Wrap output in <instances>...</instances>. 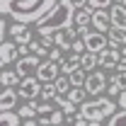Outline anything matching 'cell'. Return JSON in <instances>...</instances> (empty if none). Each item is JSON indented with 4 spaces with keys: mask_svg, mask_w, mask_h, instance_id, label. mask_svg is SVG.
Returning <instances> with one entry per match:
<instances>
[{
    "mask_svg": "<svg viewBox=\"0 0 126 126\" xmlns=\"http://www.w3.org/2000/svg\"><path fill=\"white\" fill-rule=\"evenodd\" d=\"M56 2L58 0H0V15H10L15 22L24 24H39L53 10Z\"/></svg>",
    "mask_w": 126,
    "mask_h": 126,
    "instance_id": "6da1fadb",
    "label": "cell"
},
{
    "mask_svg": "<svg viewBox=\"0 0 126 126\" xmlns=\"http://www.w3.org/2000/svg\"><path fill=\"white\" fill-rule=\"evenodd\" d=\"M73 22H75V5H73V0H58L53 5V10L36 24V34L39 36H48L53 32L63 29V27H73Z\"/></svg>",
    "mask_w": 126,
    "mask_h": 126,
    "instance_id": "7a4b0ae2",
    "label": "cell"
},
{
    "mask_svg": "<svg viewBox=\"0 0 126 126\" xmlns=\"http://www.w3.org/2000/svg\"><path fill=\"white\" fill-rule=\"evenodd\" d=\"M114 109H116L114 97H94L92 102H82L78 111L87 121H102L104 116H111Z\"/></svg>",
    "mask_w": 126,
    "mask_h": 126,
    "instance_id": "3957f363",
    "label": "cell"
},
{
    "mask_svg": "<svg viewBox=\"0 0 126 126\" xmlns=\"http://www.w3.org/2000/svg\"><path fill=\"white\" fill-rule=\"evenodd\" d=\"M80 36L85 39V46H87V51H102V48L109 46V39H107V34L104 32H97V29H90V27H78Z\"/></svg>",
    "mask_w": 126,
    "mask_h": 126,
    "instance_id": "277c9868",
    "label": "cell"
},
{
    "mask_svg": "<svg viewBox=\"0 0 126 126\" xmlns=\"http://www.w3.org/2000/svg\"><path fill=\"white\" fill-rule=\"evenodd\" d=\"M65 116H68V114H65L61 107L56 109V107H51L48 102H46V104H39V109H36V119H39L41 126H48V124H58V126H61Z\"/></svg>",
    "mask_w": 126,
    "mask_h": 126,
    "instance_id": "5b68a950",
    "label": "cell"
},
{
    "mask_svg": "<svg viewBox=\"0 0 126 126\" xmlns=\"http://www.w3.org/2000/svg\"><path fill=\"white\" fill-rule=\"evenodd\" d=\"M41 87H44V82L36 78V75H27V78H22V82L17 85L22 99H36V97H41Z\"/></svg>",
    "mask_w": 126,
    "mask_h": 126,
    "instance_id": "8992f818",
    "label": "cell"
},
{
    "mask_svg": "<svg viewBox=\"0 0 126 126\" xmlns=\"http://www.w3.org/2000/svg\"><path fill=\"white\" fill-rule=\"evenodd\" d=\"M82 87L87 90V94L99 97V94L107 90V78H104V73H102V70H92V73L87 75V80H85V85H82Z\"/></svg>",
    "mask_w": 126,
    "mask_h": 126,
    "instance_id": "52a82bcc",
    "label": "cell"
},
{
    "mask_svg": "<svg viewBox=\"0 0 126 126\" xmlns=\"http://www.w3.org/2000/svg\"><path fill=\"white\" fill-rule=\"evenodd\" d=\"M39 65H41V58L34 53V56H22V58L17 61V68H15V70L22 75V78H27V75H36Z\"/></svg>",
    "mask_w": 126,
    "mask_h": 126,
    "instance_id": "ba28073f",
    "label": "cell"
},
{
    "mask_svg": "<svg viewBox=\"0 0 126 126\" xmlns=\"http://www.w3.org/2000/svg\"><path fill=\"white\" fill-rule=\"evenodd\" d=\"M58 73H61V63L48 58V61H41L39 70H36V78L41 80V82H53V80L58 78Z\"/></svg>",
    "mask_w": 126,
    "mask_h": 126,
    "instance_id": "9c48e42d",
    "label": "cell"
},
{
    "mask_svg": "<svg viewBox=\"0 0 126 126\" xmlns=\"http://www.w3.org/2000/svg\"><path fill=\"white\" fill-rule=\"evenodd\" d=\"M121 51L116 46H107V48H102L99 51V65L102 68H116L119 63H121Z\"/></svg>",
    "mask_w": 126,
    "mask_h": 126,
    "instance_id": "30bf717a",
    "label": "cell"
},
{
    "mask_svg": "<svg viewBox=\"0 0 126 126\" xmlns=\"http://www.w3.org/2000/svg\"><path fill=\"white\" fill-rule=\"evenodd\" d=\"M80 32H75L73 27H63V29L56 32V46H61L63 51H70L73 44H75V39H78Z\"/></svg>",
    "mask_w": 126,
    "mask_h": 126,
    "instance_id": "8fae6325",
    "label": "cell"
},
{
    "mask_svg": "<svg viewBox=\"0 0 126 126\" xmlns=\"http://www.w3.org/2000/svg\"><path fill=\"white\" fill-rule=\"evenodd\" d=\"M17 56H19V46H17V41H2L0 44V65L2 68H7L10 61H15Z\"/></svg>",
    "mask_w": 126,
    "mask_h": 126,
    "instance_id": "7c38bea8",
    "label": "cell"
},
{
    "mask_svg": "<svg viewBox=\"0 0 126 126\" xmlns=\"http://www.w3.org/2000/svg\"><path fill=\"white\" fill-rule=\"evenodd\" d=\"M92 27L97 32H109L111 29V17H109V12H104V7L92 12Z\"/></svg>",
    "mask_w": 126,
    "mask_h": 126,
    "instance_id": "4fadbf2b",
    "label": "cell"
},
{
    "mask_svg": "<svg viewBox=\"0 0 126 126\" xmlns=\"http://www.w3.org/2000/svg\"><path fill=\"white\" fill-rule=\"evenodd\" d=\"M10 34H12V39H15L17 44H29L32 41V32L27 29L24 22H15V24L10 27Z\"/></svg>",
    "mask_w": 126,
    "mask_h": 126,
    "instance_id": "5bb4252c",
    "label": "cell"
},
{
    "mask_svg": "<svg viewBox=\"0 0 126 126\" xmlns=\"http://www.w3.org/2000/svg\"><path fill=\"white\" fill-rule=\"evenodd\" d=\"M109 17H111V27H119L126 32V5L114 2V7L109 10Z\"/></svg>",
    "mask_w": 126,
    "mask_h": 126,
    "instance_id": "9a60e30c",
    "label": "cell"
},
{
    "mask_svg": "<svg viewBox=\"0 0 126 126\" xmlns=\"http://www.w3.org/2000/svg\"><path fill=\"white\" fill-rule=\"evenodd\" d=\"M17 97H19V90H15V87H5L2 90V94H0V109H15L17 107Z\"/></svg>",
    "mask_w": 126,
    "mask_h": 126,
    "instance_id": "2e32d148",
    "label": "cell"
},
{
    "mask_svg": "<svg viewBox=\"0 0 126 126\" xmlns=\"http://www.w3.org/2000/svg\"><path fill=\"white\" fill-rule=\"evenodd\" d=\"M78 68H82V53H73L70 58L61 61V73H65V75H70V73L78 70Z\"/></svg>",
    "mask_w": 126,
    "mask_h": 126,
    "instance_id": "e0dca14e",
    "label": "cell"
},
{
    "mask_svg": "<svg viewBox=\"0 0 126 126\" xmlns=\"http://www.w3.org/2000/svg\"><path fill=\"white\" fill-rule=\"evenodd\" d=\"M107 39H109V46L121 48V46L126 44V32H124V29H119V27H111V29L107 32Z\"/></svg>",
    "mask_w": 126,
    "mask_h": 126,
    "instance_id": "ac0fdd59",
    "label": "cell"
},
{
    "mask_svg": "<svg viewBox=\"0 0 126 126\" xmlns=\"http://www.w3.org/2000/svg\"><path fill=\"white\" fill-rule=\"evenodd\" d=\"M92 12H94V7H82V10H75V24L78 27H90L92 24Z\"/></svg>",
    "mask_w": 126,
    "mask_h": 126,
    "instance_id": "d6986e66",
    "label": "cell"
},
{
    "mask_svg": "<svg viewBox=\"0 0 126 126\" xmlns=\"http://www.w3.org/2000/svg\"><path fill=\"white\" fill-rule=\"evenodd\" d=\"M0 82H2V87H17L22 82V75L17 70H2L0 73Z\"/></svg>",
    "mask_w": 126,
    "mask_h": 126,
    "instance_id": "ffe728a7",
    "label": "cell"
},
{
    "mask_svg": "<svg viewBox=\"0 0 126 126\" xmlns=\"http://www.w3.org/2000/svg\"><path fill=\"white\" fill-rule=\"evenodd\" d=\"M0 126H24V121H22V116L15 114L12 109H5L0 114Z\"/></svg>",
    "mask_w": 126,
    "mask_h": 126,
    "instance_id": "44dd1931",
    "label": "cell"
},
{
    "mask_svg": "<svg viewBox=\"0 0 126 126\" xmlns=\"http://www.w3.org/2000/svg\"><path fill=\"white\" fill-rule=\"evenodd\" d=\"M94 65H99V53L97 51H85L82 53V70H94Z\"/></svg>",
    "mask_w": 126,
    "mask_h": 126,
    "instance_id": "7402d4cb",
    "label": "cell"
},
{
    "mask_svg": "<svg viewBox=\"0 0 126 126\" xmlns=\"http://www.w3.org/2000/svg\"><path fill=\"white\" fill-rule=\"evenodd\" d=\"M36 109H39V104H36L34 99H29L27 104H22V107L17 109V114H19L22 119H34V116H36Z\"/></svg>",
    "mask_w": 126,
    "mask_h": 126,
    "instance_id": "603a6c76",
    "label": "cell"
},
{
    "mask_svg": "<svg viewBox=\"0 0 126 126\" xmlns=\"http://www.w3.org/2000/svg\"><path fill=\"white\" fill-rule=\"evenodd\" d=\"M53 99H56V107H61V109L68 114V116H70V114L75 111V102H70L68 97H63V94H56Z\"/></svg>",
    "mask_w": 126,
    "mask_h": 126,
    "instance_id": "cb8c5ba5",
    "label": "cell"
},
{
    "mask_svg": "<svg viewBox=\"0 0 126 126\" xmlns=\"http://www.w3.org/2000/svg\"><path fill=\"white\" fill-rule=\"evenodd\" d=\"M85 94H87L85 87H70V90H68V99L75 102V104H82V102H85Z\"/></svg>",
    "mask_w": 126,
    "mask_h": 126,
    "instance_id": "d4e9b609",
    "label": "cell"
},
{
    "mask_svg": "<svg viewBox=\"0 0 126 126\" xmlns=\"http://www.w3.org/2000/svg\"><path fill=\"white\" fill-rule=\"evenodd\" d=\"M68 78H70V85H73V87H82V85H85V80H87V75L82 73V68H78V70H73Z\"/></svg>",
    "mask_w": 126,
    "mask_h": 126,
    "instance_id": "484cf974",
    "label": "cell"
},
{
    "mask_svg": "<svg viewBox=\"0 0 126 126\" xmlns=\"http://www.w3.org/2000/svg\"><path fill=\"white\" fill-rule=\"evenodd\" d=\"M56 87H58V94H68V90L73 87V85H70V78H68L65 73L58 75V78H56Z\"/></svg>",
    "mask_w": 126,
    "mask_h": 126,
    "instance_id": "4316f807",
    "label": "cell"
},
{
    "mask_svg": "<svg viewBox=\"0 0 126 126\" xmlns=\"http://www.w3.org/2000/svg\"><path fill=\"white\" fill-rule=\"evenodd\" d=\"M56 94H58L56 80H53V82H44V87H41V97H44V99H53Z\"/></svg>",
    "mask_w": 126,
    "mask_h": 126,
    "instance_id": "83f0119b",
    "label": "cell"
},
{
    "mask_svg": "<svg viewBox=\"0 0 126 126\" xmlns=\"http://www.w3.org/2000/svg\"><path fill=\"white\" fill-rule=\"evenodd\" d=\"M109 126H126V109L111 114L109 116Z\"/></svg>",
    "mask_w": 126,
    "mask_h": 126,
    "instance_id": "f1b7e54d",
    "label": "cell"
},
{
    "mask_svg": "<svg viewBox=\"0 0 126 126\" xmlns=\"http://www.w3.org/2000/svg\"><path fill=\"white\" fill-rule=\"evenodd\" d=\"M111 82H114L119 90H126V70H119L116 75H111Z\"/></svg>",
    "mask_w": 126,
    "mask_h": 126,
    "instance_id": "f546056e",
    "label": "cell"
},
{
    "mask_svg": "<svg viewBox=\"0 0 126 126\" xmlns=\"http://www.w3.org/2000/svg\"><path fill=\"white\" fill-rule=\"evenodd\" d=\"M48 58H51V61H56V63H61V61H63V48H61V46H53L51 51H48Z\"/></svg>",
    "mask_w": 126,
    "mask_h": 126,
    "instance_id": "4dcf8cb0",
    "label": "cell"
},
{
    "mask_svg": "<svg viewBox=\"0 0 126 126\" xmlns=\"http://www.w3.org/2000/svg\"><path fill=\"white\" fill-rule=\"evenodd\" d=\"M73 53H85L87 51V46H85V39L80 36V39H75V44H73V48H70Z\"/></svg>",
    "mask_w": 126,
    "mask_h": 126,
    "instance_id": "1f68e13d",
    "label": "cell"
},
{
    "mask_svg": "<svg viewBox=\"0 0 126 126\" xmlns=\"http://www.w3.org/2000/svg\"><path fill=\"white\" fill-rule=\"evenodd\" d=\"M111 0H90V7H94V10H102V7H109Z\"/></svg>",
    "mask_w": 126,
    "mask_h": 126,
    "instance_id": "d6a6232c",
    "label": "cell"
},
{
    "mask_svg": "<svg viewBox=\"0 0 126 126\" xmlns=\"http://www.w3.org/2000/svg\"><path fill=\"white\" fill-rule=\"evenodd\" d=\"M116 104H119L121 109H126V90H121V92H119V97H116Z\"/></svg>",
    "mask_w": 126,
    "mask_h": 126,
    "instance_id": "836d02e7",
    "label": "cell"
},
{
    "mask_svg": "<svg viewBox=\"0 0 126 126\" xmlns=\"http://www.w3.org/2000/svg\"><path fill=\"white\" fill-rule=\"evenodd\" d=\"M107 92H109L111 97H119V92H121V90H119V87H116L114 82H109V87H107Z\"/></svg>",
    "mask_w": 126,
    "mask_h": 126,
    "instance_id": "e575fe53",
    "label": "cell"
},
{
    "mask_svg": "<svg viewBox=\"0 0 126 126\" xmlns=\"http://www.w3.org/2000/svg\"><path fill=\"white\" fill-rule=\"evenodd\" d=\"M73 5H75V10H82V7L90 5V0H73Z\"/></svg>",
    "mask_w": 126,
    "mask_h": 126,
    "instance_id": "d590c367",
    "label": "cell"
},
{
    "mask_svg": "<svg viewBox=\"0 0 126 126\" xmlns=\"http://www.w3.org/2000/svg\"><path fill=\"white\" fill-rule=\"evenodd\" d=\"M24 126H41V124H39V119L34 116V119H24Z\"/></svg>",
    "mask_w": 126,
    "mask_h": 126,
    "instance_id": "8d00e7d4",
    "label": "cell"
},
{
    "mask_svg": "<svg viewBox=\"0 0 126 126\" xmlns=\"http://www.w3.org/2000/svg\"><path fill=\"white\" fill-rule=\"evenodd\" d=\"M116 70H126V58H121V63L116 65Z\"/></svg>",
    "mask_w": 126,
    "mask_h": 126,
    "instance_id": "74e56055",
    "label": "cell"
},
{
    "mask_svg": "<svg viewBox=\"0 0 126 126\" xmlns=\"http://www.w3.org/2000/svg\"><path fill=\"white\" fill-rule=\"evenodd\" d=\"M121 56H124V58H126V44H124V46H121Z\"/></svg>",
    "mask_w": 126,
    "mask_h": 126,
    "instance_id": "f35d334b",
    "label": "cell"
},
{
    "mask_svg": "<svg viewBox=\"0 0 126 126\" xmlns=\"http://www.w3.org/2000/svg\"><path fill=\"white\" fill-rule=\"evenodd\" d=\"M116 2H119V5H126V0H116Z\"/></svg>",
    "mask_w": 126,
    "mask_h": 126,
    "instance_id": "ab89813d",
    "label": "cell"
},
{
    "mask_svg": "<svg viewBox=\"0 0 126 126\" xmlns=\"http://www.w3.org/2000/svg\"><path fill=\"white\" fill-rule=\"evenodd\" d=\"M48 126H58V124H48Z\"/></svg>",
    "mask_w": 126,
    "mask_h": 126,
    "instance_id": "60d3db41",
    "label": "cell"
}]
</instances>
